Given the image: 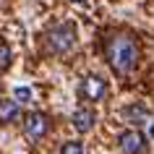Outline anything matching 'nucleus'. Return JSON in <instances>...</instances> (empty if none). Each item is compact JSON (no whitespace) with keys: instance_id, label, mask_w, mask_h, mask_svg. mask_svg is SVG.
I'll list each match as a JSON object with an SVG mask.
<instances>
[{"instance_id":"nucleus-6","label":"nucleus","mask_w":154,"mask_h":154,"mask_svg":"<svg viewBox=\"0 0 154 154\" xmlns=\"http://www.w3.org/2000/svg\"><path fill=\"white\" fill-rule=\"evenodd\" d=\"M71 123H73V128H76V131L89 133V131L94 128V123H97V115H94V110H89V107H79V110L73 112Z\"/></svg>"},{"instance_id":"nucleus-4","label":"nucleus","mask_w":154,"mask_h":154,"mask_svg":"<svg viewBox=\"0 0 154 154\" xmlns=\"http://www.w3.org/2000/svg\"><path fill=\"white\" fill-rule=\"evenodd\" d=\"M120 149L123 154H141L146 149V136L141 133L138 128H131V131H123L120 133Z\"/></svg>"},{"instance_id":"nucleus-3","label":"nucleus","mask_w":154,"mask_h":154,"mask_svg":"<svg viewBox=\"0 0 154 154\" xmlns=\"http://www.w3.org/2000/svg\"><path fill=\"white\" fill-rule=\"evenodd\" d=\"M24 133L32 141H42V138L50 133V118L39 110H34V112H26L24 115Z\"/></svg>"},{"instance_id":"nucleus-11","label":"nucleus","mask_w":154,"mask_h":154,"mask_svg":"<svg viewBox=\"0 0 154 154\" xmlns=\"http://www.w3.org/2000/svg\"><path fill=\"white\" fill-rule=\"evenodd\" d=\"M16 99L21 102V105L29 102V99H32V89H29V86H18V89H16Z\"/></svg>"},{"instance_id":"nucleus-2","label":"nucleus","mask_w":154,"mask_h":154,"mask_svg":"<svg viewBox=\"0 0 154 154\" xmlns=\"http://www.w3.org/2000/svg\"><path fill=\"white\" fill-rule=\"evenodd\" d=\"M76 45V29L73 24H55L45 34V47L52 55H68Z\"/></svg>"},{"instance_id":"nucleus-7","label":"nucleus","mask_w":154,"mask_h":154,"mask_svg":"<svg viewBox=\"0 0 154 154\" xmlns=\"http://www.w3.org/2000/svg\"><path fill=\"white\" fill-rule=\"evenodd\" d=\"M149 118H152V112H149V107L141 105V102H133L131 107H125V120L133 123V125H144Z\"/></svg>"},{"instance_id":"nucleus-8","label":"nucleus","mask_w":154,"mask_h":154,"mask_svg":"<svg viewBox=\"0 0 154 154\" xmlns=\"http://www.w3.org/2000/svg\"><path fill=\"white\" fill-rule=\"evenodd\" d=\"M18 118H21V107H18L16 99H5V102H0V123L11 125V123H16Z\"/></svg>"},{"instance_id":"nucleus-5","label":"nucleus","mask_w":154,"mask_h":154,"mask_svg":"<svg viewBox=\"0 0 154 154\" xmlns=\"http://www.w3.org/2000/svg\"><path fill=\"white\" fill-rule=\"evenodd\" d=\"M107 94V84L105 79H99V76H86L81 81V97L89 99V102H99V99Z\"/></svg>"},{"instance_id":"nucleus-12","label":"nucleus","mask_w":154,"mask_h":154,"mask_svg":"<svg viewBox=\"0 0 154 154\" xmlns=\"http://www.w3.org/2000/svg\"><path fill=\"white\" fill-rule=\"evenodd\" d=\"M152 138H154V123H152Z\"/></svg>"},{"instance_id":"nucleus-10","label":"nucleus","mask_w":154,"mask_h":154,"mask_svg":"<svg viewBox=\"0 0 154 154\" xmlns=\"http://www.w3.org/2000/svg\"><path fill=\"white\" fill-rule=\"evenodd\" d=\"M11 60H13V52H11V47L5 45V42H0V68H8Z\"/></svg>"},{"instance_id":"nucleus-13","label":"nucleus","mask_w":154,"mask_h":154,"mask_svg":"<svg viewBox=\"0 0 154 154\" xmlns=\"http://www.w3.org/2000/svg\"><path fill=\"white\" fill-rule=\"evenodd\" d=\"M71 3H84V0H71Z\"/></svg>"},{"instance_id":"nucleus-9","label":"nucleus","mask_w":154,"mask_h":154,"mask_svg":"<svg viewBox=\"0 0 154 154\" xmlns=\"http://www.w3.org/2000/svg\"><path fill=\"white\" fill-rule=\"evenodd\" d=\"M60 154H86V149H84V144H79V141H68V144L60 146Z\"/></svg>"},{"instance_id":"nucleus-1","label":"nucleus","mask_w":154,"mask_h":154,"mask_svg":"<svg viewBox=\"0 0 154 154\" xmlns=\"http://www.w3.org/2000/svg\"><path fill=\"white\" fill-rule=\"evenodd\" d=\"M105 60L115 76H128L141 60V47L128 32H112L105 39Z\"/></svg>"}]
</instances>
